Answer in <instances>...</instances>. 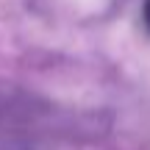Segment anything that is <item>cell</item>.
Returning a JSON list of instances; mask_svg holds the SVG:
<instances>
[{
	"label": "cell",
	"mask_w": 150,
	"mask_h": 150,
	"mask_svg": "<svg viewBox=\"0 0 150 150\" xmlns=\"http://www.w3.org/2000/svg\"><path fill=\"white\" fill-rule=\"evenodd\" d=\"M145 22H147V28H150V0L145 3Z\"/></svg>",
	"instance_id": "cell-1"
}]
</instances>
